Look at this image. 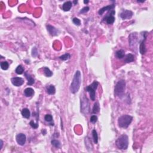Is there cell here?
Returning a JSON list of instances; mask_svg holds the SVG:
<instances>
[{"label": "cell", "instance_id": "obj_1", "mask_svg": "<svg viewBox=\"0 0 153 153\" xmlns=\"http://www.w3.org/2000/svg\"><path fill=\"white\" fill-rule=\"evenodd\" d=\"M81 83V74L80 71H76L74 76L73 80L71 84L70 91L72 93L75 94L78 92Z\"/></svg>", "mask_w": 153, "mask_h": 153}, {"label": "cell", "instance_id": "obj_2", "mask_svg": "<svg viewBox=\"0 0 153 153\" xmlns=\"http://www.w3.org/2000/svg\"><path fill=\"white\" fill-rule=\"evenodd\" d=\"M115 144L117 148L121 150H127L129 146V138L126 134H122L116 140Z\"/></svg>", "mask_w": 153, "mask_h": 153}, {"label": "cell", "instance_id": "obj_3", "mask_svg": "<svg viewBox=\"0 0 153 153\" xmlns=\"http://www.w3.org/2000/svg\"><path fill=\"white\" fill-rule=\"evenodd\" d=\"M126 89V81L124 80H121L117 82L114 87V95L117 97L121 98L124 93Z\"/></svg>", "mask_w": 153, "mask_h": 153}, {"label": "cell", "instance_id": "obj_4", "mask_svg": "<svg viewBox=\"0 0 153 153\" xmlns=\"http://www.w3.org/2000/svg\"><path fill=\"white\" fill-rule=\"evenodd\" d=\"M133 120V117L129 115H123L118 119V126L121 128L126 129L131 124Z\"/></svg>", "mask_w": 153, "mask_h": 153}, {"label": "cell", "instance_id": "obj_5", "mask_svg": "<svg viewBox=\"0 0 153 153\" xmlns=\"http://www.w3.org/2000/svg\"><path fill=\"white\" fill-rule=\"evenodd\" d=\"M98 85L99 83L97 81H94L92 84L87 86L86 88V90L87 92H89L91 100L93 101L95 100L96 90L97 89Z\"/></svg>", "mask_w": 153, "mask_h": 153}, {"label": "cell", "instance_id": "obj_6", "mask_svg": "<svg viewBox=\"0 0 153 153\" xmlns=\"http://www.w3.org/2000/svg\"><path fill=\"white\" fill-rule=\"evenodd\" d=\"M81 112L84 114H87L90 112L89 101L85 96H83L81 100Z\"/></svg>", "mask_w": 153, "mask_h": 153}, {"label": "cell", "instance_id": "obj_7", "mask_svg": "<svg viewBox=\"0 0 153 153\" xmlns=\"http://www.w3.org/2000/svg\"><path fill=\"white\" fill-rule=\"evenodd\" d=\"M138 34L136 32L132 33L129 37V45L132 48H135L138 44Z\"/></svg>", "mask_w": 153, "mask_h": 153}, {"label": "cell", "instance_id": "obj_8", "mask_svg": "<svg viewBox=\"0 0 153 153\" xmlns=\"http://www.w3.org/2000/svg\"><path fill=\"white\" fill-rule=\"evenodd\" d=\"M109 13L107 14L106 17L104 18V20L106 21L107 24L112 25L114 23L115 21V18L114 15L115 14V11L114 10H112L111 11H109Z\"/></svg>", "mask_w": 153, "mask_h": 153}, {"label": "cell", "instance_id": "obj_9", "mask_svg": "<svg viewBox=\"0 0 153 153\" xmlns=\"http://www.w3.org/2000/svg\"><path fill=\"white\" fill-rule=\"evenodd\" d=\"M144 34H142L143 35V39L142 40V41L141 42L140 46H139V51H140L141 55H144L145 53L147 51V49H146V46H145V42L146 38H147V32H144Z\"/></svg>", "mask_w": 153, "mask_h": 153}, {"label": "cell", "instance_id": "obj_10", "mask_svg": "<svg viewBox=\"0 0 153 153\" xmlns=\"http://www.w3.org/2000/svg\"><path fill=\"white\" fill-rule=\"evenodd\" d=\"M16 140L17 143L19 145L23 146L25 144L26 141V136L25 134H19L16 136Z\"/></svg>", "mask_w": 153, "mask_h": 153}, {"label": "cell", "instance_id": "obj_11", "mask_svg": "<svg viewBox=\"0 0 153 153\" xmlns=\"http://www.w3.org/2000/svg\"><path fill=\"white\" fill-rule=\"evenodd\" d=\"M134 15V13L130 10H124L120 14V16L122 19L126 20L131 19L132 17Z\"/></svg>", "mask_w": 153, "mask_h": 153}, {"label": "cell", "instance_id": "obj_12", "mask_svg": "<svg viewBox=\"0 0 153 153\" xmlns=\"http://www.w3.org/2000/svg\"><path fill=\"white\" fill-rule=\"evenodd\" d=\"M46 28H47V29L49 32V34L52 36H57L59 35V31L57 28L54 27L53 26H51L50 25H47L46 26Z\"/></svg>", "mask_w": 153, "mask_h": 153}, {"label": "cell", "instance_id": "obj_13", "mask_svg": "<svg viewBox=\"0 0 153 153\" xmlns=\"http://www.w3.org/2000/svg\"><path fill=\"white\" fill-rule=\"evenodd\" d=\"M11 81L14 86L19 87L24 83V80L21 77H13L11 79Z\"/></svg>", "mask_w": 153, "mask_h": 153}, {"label": "cell", "instance_id": "obj_14", "mask_svg": "<svg viewBox=\"0 0 153 153\" xmlns=\"http://www.w3.org/2000/svg\"><path fill=\"white\" fill-rule=\"evenodd\" d=\"M115 4H111V5H109V6H106L102 7V9H100L99 10L98 13L99 15H102L103 13H104L105 11H111L112 10H114V9L115 8Z\"/></svg>", "mask_w": 153, "mask_h": 153}, {"label": "cell", "instance_id": "obj_15", "mask_svg": "<svg viewBox=\"0 0 153 153\" xmlns=\"http://www.w3.org/2000/svg\"><path fill=\"white\" fill-rule=\"evenodd\" d=\"M72 3L71 1H67L63 4L62 9L65 11H69L72 7Z\"/></svg>", "mask_w": 153, "mask_h": 153}, {"label": "cell", "instance_id": "obj_16", "mask_svg": "<svg viewBox=\"0 0 153 153\" xmlns=\"http://www.w3.org/2000/svg\"><path fill=\"white\" fill-rule=\"evenodd\" d=\"M24 94L26 97H31V96H32L34 94V89L31 87L26 88V89L24 90Z\"/></svg>", "mask_w": 153, "mask_h": 153}, {"label": "cell", "instance_id": "obj_17", "mask_svg": "<svg viewBox=\"0 0 153 153\" xmlns=\"http://www.w3.org/2000/svg\"><path fill=\"white\" fill-rule=\"evenodd\" d=\"M134 55L131 53L127 54V55L125 56L124 57V62L126 63H130L134 62Z\"/></svg>", "mask_w": 153, "mask_h": 153}, {"label": "cell", "instance_id": "obj_18", "mask_svg": "<svg viewBox=\"0 0 153 153\" xmlns=\"http://www.w3.org/2000/svg\"><path fill=\"white\" fill-rule=\"evenodd\" d=\"M25 76H26V79L28 80V85L31 86L35 83V80H34V78H33L31 75L28 74V72H25Z\"/></svg>", "mask_w": 153, "mask_h": 153}, {"label": "cell", "instance_id": "obj_19", "mask_svg": "<svg viewBox=\"0 0 153 153\" xmlns=\"http://www.w3.org/2000/svg\"><path fill=\"white\" fill-rule=\"evenodd\" d=\"M21 113H22V116H23V117H24V118H29L30 116H31V113H30V111L29 110V109H28V108H24L22 109Z\"/></svg>", "mask_w": 153, "mask_h": 153}, {"label": "cell", "instance_id": "obj_20", "mask_svg": "<svg viewBox=\"0 0 153 153\" xmlns=\"http://www.w3.org/2000/svg\"><path fill=\"white\" fill-rule=\"evenodd\" d=\"M47 92L48 93V94L49 95H54L56 93V89H55V87L53 85H52V84L47 86Z\"/></svg>", "mask_w": 153, "mask_h": 153}, {"label": "cell", "instance_id": "obj_21", "mask_svg": "<svg viewBox=\"0 0 153 153\" xmlns=\"http://www.w3.org/2000/svg\"><path fill=\"white\" fill-rule=\"evenodd\" d=\"M115 56L118 59H121L125 56V52L123 50H119L115 52Z\"/></svg>", "mask_w": 153, "mask_h": 153}, {"label": "cell", "instance_id": "obj_22", "mask_svg": "<svg viewBox=\"0 0 153 153\" xmlns=\"http://www.w3.org/2000/svg\"><path fill=\"white\" fill-rule=\"evenodd\" d=\"M85 143H86V146L87 149L89 150V149H90V151H92L91 150L93 149V146L92 145V142L90 141V138L87 137L85 138Z\"/></svg>", "mask_w": 153, "mask_h": 153}, {"label": "cell", "instance_id": "obj_23", "mask_svg": "<svg viewBox=\"0 0 153 153\" xmlns=\"http://www.w3.org/2000/svg\"><path fill=\"white\" fill-rule=\"evenodd\" d=\"M43 71H44V74L47 77H50L52 76L53 72L50 70V69L47 67H44L43 68Z\"/></svg>", "mask_w": 153, "mask_h": 153}, {"label": "cell", "instance_id": "obj_24", "mask_svg": "<svg viewBox=\"0 0 153 153\" xmlns=\"http://www.w3.org/2000/svg\"><path fill=\"white\" fill-rule=\"evenodd\" d=\"M100 110V106H99V104L98 102H96L95 104H94L93 107V109H92V113L93 114H97L99 112Z\"/></svg>", "mask_w": 153, "mask_h": 153}, {"label": "cell", "instance_id": "obj_25", "mask_svg": "<svg viewBox=\"0 0 153 153\" xmlns=\"http://www.w3.org/2000/svg\"><path fill=\"white\" fill-rule=\"evenodd\" d=\"M51 143L53 146H54L56 148H60V147H61L60 142L58 140H56V139H53V140L51 141Z\"/></svg>", "mask_w": 153, "mask_h": 153}, {"label": "cell", "instance_id": "obj_26", "mask_svg": "<svg viewBox=\"0 0 153 153\" xmlns=\"http://www.w3.org/2000/svg\"><path fill=\"white\" fill-rule=\"evenodd\" d=\"M92 135H93V139L95 143L97 144V142H98V135H97V132L95 129L92 130Z\"/></svg>", "mask_w": 153, "mask_h": 153}, {"label": "cell", "instance_id": "obj_27", "mask_svg": "<svg viewBox=\"0 0 153 153\" xmlns=\"http://www.w3.org/2000/svg\"><path fill=\"white\" fill-rule=\"evenodd\" d=\"M0 66H1V69H3V70H7L8 69L9 67V63L7 61H4V62H1V64H0Z\"/></svg>", "mask_w": 153, "mask_h": 153}, {"label": "cell", "instance_id": "obj_28", "mask_svg": "<svg viewBox=\"0 0 153 153\" xmlns=\"http://www.w3.org/2000/svg\"><path fill=\"white\" fill-rule=\"evenodd\" d=\"M15 72L17 74H22L23 73V72H24V69H23V67L22 65H19L17 67L16 69Z\"/></svg>", "mask_w": 153, "mask_h": 153}, {"label": "cell", "instance_id": "obj_29", "mask_svg": "<svg viewBox=\"0 0 153 153\" xmlns=\"http://www.w3.org/2000/svg\"><path fill=\"white\" fill-rule=\"evenodd\" d=\"M71 55L69 53H65L64 55H62L59 57V59H61L62 60H67L71 58Z\"/></svg>", "mask_w": 153, "mask_h": 153}, {"label": "cell", "instance_id": "obj_30", "mask_svg": "<svg viewBox=\"0 0 153 153\" xmlns=\"http://www.w3.org/2000/svg\"><path fill=\"white\" fill-rule=\"evenodd\" d=\"M44 119L47 122H51L53 121V117L50 114H47L45 115Z\"/></svg>", "mask_w": 153, "mask_h": 153}, {"label": "cell", "instance_id": "obj_31", "mask_svg": "<svg viewBox=\"0 0 153 153\" xmlns=\"http://www.w3.org/2000/svg\"><path fill=\"white\" fill-rule=\"evenodd\" d=\"M97 121V116L95 115H92L90 117V121L92 123H96Z\"/></svg>", "mask_w": 153, "mask_h": 153}, {"label": "cell", "instance_id": "obj_32", "mask_svg": "<svg viewBox=\"0 0 153 153\" xmlns=\"http://www.w3.org/2000/svg\"><path fill=\"white\" fill-rule=\"evenodd\" d=\"M72 22H73V23H74L75 25H76L77 26H80V24H81V20L76 18H74V19H72Z\"/></svg>", "mask_w": 153, "mask_h": 153}, {"label": "cell", "instance_id": "obj_33", "mask_svg": "<svg viewBox=\"0 0 153 153\" xmlns=\"http://www.w3.org/2000/svg\"><path fill=\"white\" fill-rule=\"evenodd\" d=\"M32 55L34 57H36L38 55V51H37V48L35 47H33L32 50Z\"/></svg>", "mask_w": 153, "mask_h": 153}, {"label": "cell", "instance_id": "obj_34", "mask_svg": "<svg viewBox=\"0 0 153 153\" xmlns=\"http://www.w3.org/2000/svg\"><path fill=\"white\" fill-rule=\"evenodd\" d=\"M29 124L30 126H31L32 128H34V129H37V128L38 127V123H35L34 122V121H31L29 123Z\"/></svg>", "mask_w": 153, "mask_h": 153}, {"label": "cell", "instance_id": "obj_35", "mask_svg": "<svg viewBox=\"0 0 153 153\" xmlns=\"http://www.w3.org/2000/svg\"><path fill=\"white\" fill-rule=\"evenodd\" d=\"M89 9L90 8L89 7H84V8H83L81 10H80V13H86L89 11Z\"/></svg>", "mask_w": 153, "mask_h": 153}, {"label": "cell", "instance_id": "obj_36", "mask_svg": "<svg viewBox=\"0 0 153 153\" xmlns=\"http://www.w3.org/2000/svg\"><path fill=\"white\" fill-rule=\"evenodd\" d=\"M0 142H1V147H0V150H1V149L2 148V146H3V141L2 140L0 141Z\"/></svg>", "mask_w": 153, "mask_h": 153}, {"label": "cell", "instance_id": "obj_37", "mask_svg": "<svg viewBox=\"0 0 153 153\" xmlns=\"http://www.w3.org/2000/svg\"><path fill=\"white\" fill-rule=\"evenodd\" d=\"M89 2V1H84V4H87Z\"/></svg>", "mask_w": 153, "mask_h": 153}, {"label": "cell", "instance_id": "obj_38", "mask_svg": "<svg viewBox=\"0 0 153 153\" xmlns=\"http://www.w3.org/2000/svg\"><path fill=\"white\" fill-rule=\"evenodd\" d=\"M73 2H74V3L75 4H77L78 1H73Z\"/></svg>", "mask_w": 153, "mask_h": 153}]
</instances>
